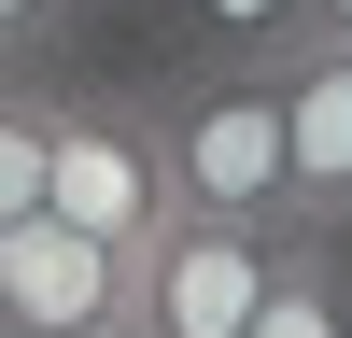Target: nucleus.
<instances>
[{
	"label": "nucleus",
	"instance_id": "f8f14e48",
	"mask_svg": "<svg viewBox=\"0 0 352 338\" xmlns=\"http://www.w3.org/2000/svg\"><path fill=\"white\" fill-rule=\"evenodd\" d=\"M0 71H14V56H0Z\"/></svg>",
	"mask_w": 352,
	"mask_h": 338
},
{
	"label": "nucleus",
	"instance_id": "9d476101",
	"mask_svg": "<svg viewBox=\"0 0 352 338\" xmlns=\"http://www.w3.org/2000/svg\"><path fill=\"white\" fill-rule=\"evenodd\" d=\"M71 338H155V324H141V310H99V324H71Z\"/></svg>",
	"mask_w": 352,
	"mask_h": 338
},
{
	"label": "nucleus",
	"instance_id": "39448f33",
	"mask_svg": "<svg viewBox=\"0 0 352 338\" xmlns=\"http://www.w3.org/2000/svg\"><path fill=\"white\" fill-rule=\"evenodd\" d=\"M282 127H296V212L338 240L352 225V43L338 28H310L282 56Z\"/></svg>",
	"mask_w": 352,
	"mask_h": 338
},
{
	"label": "nucleus",
	"instance_id": "1a4fd4ad",
	"mask_svg": "<svg viewBox=\"0 0 352 338\" xmlns=\"http://www.w3.org/2000/svg\"><path fill=\"white\" fill-rule=\"evenodd\" d=\"M71 28H85V0H0V56H14V71H43Z\"/></svg>",
	"mask_w": 352,
	"mask_h": 338
},
{
	"label": "nucleus",
	"instance_id": "6e6552de",
	"mask_svg": "<svg viewBox=\"0 0 352 338\" xmlns=\"http://www.w3.org/2000/svg\"><path fill=\"white\" fill-rule=\"evenodd\" d=\"M169 14H184L197 56H268V71L310 43V0H169Z\"/></svg>",
	"mask_w": 352,
	"mask_h": 338
},
{
	"label": "nucleus",
	"instance_id": "9b49d317",
	"mask_svg": "<svg viewBox=\"0 0 352 338\" xmlns=\"http://www.w3.org/2000/svg\"><path fill=\"white\" fill-rule=\"evenodd\" d=\"M310 28H338V43H352V0H310Z\"/></svg>",
	"mask_w": 352,
	"mask_h": 338
},
{
	"label": "nucleus",
	"instance_id": "f03ea898",
	"mask_svg": "<svg viewBox=\"0 0 352 338\" xmlns=\"http://www.w3.org/2000/svg\"><path fill=\"white\" fill-rule=\"evenodd\" d=\"M296 240H324V225H226V212H169L155 240L127 254V310H141L155 338H240L254 310L282 296Z\"/></svg>",
	"mask_w": 352,
	"mask_h": 338
},
{
	"label": "nucleus",
	"instance_id": "20e7f679",
	"mask_svg": "<svg viewBox=\"0 0 352 338\" xmlns=\"http://www.w3.org/2000/svg\"><path fill=\"white\" fill-rule=\"evenodd\" d=\"M99 310H127V240H99L71 212H14L0 225V338H71Z\"/></svg>",
	"mask_w": 352,
	"mask_h": 338
},
{
	"label": "nucleus",
	"instance_id": "423d86ee",
	"mask_svg": "<svg viewBox=\"0 0 352 338\" xmlns=\"http://www.w3.org/2000/svg\"><path fill=\"white\" fill-rule=\"evenodd\" d=\"M240 338H352V268H338V240H296V268H282V296L254 310Z\"/></svg>",
	"mask_w": 352,
	"mask_h": 338
},
{
	"label": "nucleus",
	"instance_id": "7ed1b4c3",
	"mask_svg": "<svg viewBox=\"0 0 352 338\" xmlns=\"http://www.w3.org/2000/svg\"><path fill=\"white\" fill-rule=\"evenodd\" d=\"M43 212L99 225V240H155L184 197H169V155H155V99H71L56 84V155H43Z\"/></svg>",
	"mask_w": 352,
	"mask_h": 338
},
{
	"label": "nucleus",
	"instance_id": "0eeeda50",
	"mask_svg": "<svg viewBox=\"0 0 352 338\" xmlns=\"http://www.w3.org/2000/svg\"><path fill=\"white\" fill-rule=\"evenodd\" d=\"M43 155H56V84L43 71H0V225L43 212Z\"/></svg>",
	"mask_w": 352,
	"mask_h": 338
},
{
	"label": "nucleus",
	"instance_id": "f257e3e1",
	"mask_svg": "<svg viewBox=\"0 0 352 338\" xmlns=\"http://www.w3.org/2000/svg\"><path fill=\"white\" fill-rule=\"evenodd\" d=\"M155 99V155L184 212L226 225H310L296 212V127H282V71L268 56H184V71L141 84Z\"/></svg>",
	"mask_w": 352,
	"mask_h": 338
}]
</instances>
